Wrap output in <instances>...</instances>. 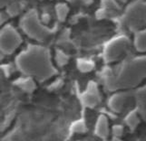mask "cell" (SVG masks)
<instances>
[{
	"instance_id": "1",
	"label": "cell",
	"mask_w": 146,
	"mask_h": 141,
	"mask_svg": "<svg viewBox=\"0 0 146 141\" xmlns=\"http://www.w3.org/2000/svg\"><path fill=\"white\" fill-rule=\"evenodd\" d=\"M16 66L23 74L40 82L56 73L49 49L40 44H28L17 56Z\"/></svg>"
},
{
	"instance_id": "2",
	"label": "cell",
	"mask_w": 146,
	"mask_h": 141,
	"mask_svg": "<svg viewBox=\"0 0 146 141\" xmlns=\"http://www.w3.org/2000/svg\"><path fill=\"white\" fill-rule=\"evenodd\" d=\"M104 84L111 90H123L137 86L146 79V54L135 56L121 63L104 72Z\"/></svg>"
},
{
	"instance_id": "3",
	"label": "cell",
	"mask_w": 146,
	"mask_h": 141,
	"mask_svg": "<svg viewBox=\"0 0 146 141\" xmlns=\"http://www.w3.org/2000/svg\"><path fill=\"white\" fill-rule=\"evenodd\" d=\"M21 31L33 40L39 43L47 40L55 31V28L46 26L40 19L36 9L32 8L25 13L19 20Z\"/></svg>"
},
{
	"instance_id": "4",
	"label": "cell",
	"mask_w": 146,
	"mask_h": 141,
	"mask_svg": "<svg viewBox=\"0 0 146 141\" xmlns=\"http://www.w3.org/2000/svg\"><path fill=\"white\" fill-rule=\"evenodd\" d=\"M122 21L133 33L146 28V0H133L127 4L122 14Z\"/></svg>"
},
{
	"instance_id": "5",
	"label": "cell",
	"mask_w": 146,
	"mask_h": 141,
	"mask_svg": "<svg viewBox=\"0 0 146 141\" xmlns=\"http://www.w3.org/2000/svg\"><path fill=\"white\" fill-rule=\"evenodd\" d=\"M131 44V40L124 34L111 38L105 43L103 51V57L105 63H112L120 61L128 53Z\"/></svg>"
},
{
	"instance_id": "6",
	"label": "cell",
	"mask_w": 146,
	"mask_h": 141,
	"mask_svg": "<svg viewBox=\"0 0 146 141\" xmlns=\"http://www.w3.org/2000/svg\"><path fill=\"white\" fill-rule=\"evenodd\" d=\"M23 39L18 30L11 24H4L0 33V49L4 55H11L20 47Z\"/></svg>"
},
{
	"instance_id": "7",
	"label": "cell",
	"mask_w": 146,
	"mask_h": 141,
	"mask_svg": "<svg viewBox=\"0 0 146 141\" xmlns=\"http://www.w3.org/2000/svg\"><path fill=\"white\" fill-rule=\"evenodd\" d=\"M132 101H134V92L123 90L111 97L109 107L114 112H122Z\"/></svg>"
},
{
	"instance_id": "8",
	"label": "cell",
	"mask_w": 146,
	"mask_h": 141,
	"mask_svg": "<svg viewBox=\"0 0 146 141\" xmlns=\"http://www.w3.org/2000/svg\"><path fill=\"white\" fill-rule=\"evenodd\" d=\"M119 2L117 0H102L101 7L96 13V17L99 19L113 16L120 9Z\"/></svg>"
},
{
	"instance_id": "9",
	"label": "cell",
	"mask_w": 146,
	"mask_h": 141,
	"mask_svg": "<svg viewBox=\"0 0 146 141\" xmlns=\"http://www.w3.org/2000/svg\"><path fill=\"white\" fill-rule=\"evenodd\" d=\"M83 103L89 108H93L99 103L100 95L98 89L94 82H91L86 89V90L83 93Z\"/></svg>"
},
{
	"instance_id": "10",
	"label": "cell",
	"mask_w": 146,
	"mask_h": 141,
	"mask_svg": "<svg viewBox=\"0 0 146 141\" xmlns=\"http://www.w3.org/2000/svg\"><path fill=\"white\" fill-rule=\"evenodd\" d=\"M134 102L137 106L136 110L139 114L146 118V85L134 92Z\"/></svg>"
},
{
	"instance_id": "11",
	"label": "cell",
	"mask_w": 146,
	"mask_h": 141,
	"mask_svg": "<svg viewBox=\"0 0 146 141\" xmlns=\"http://www.w3.org/2000/svg\"><path fill=\"white\" fill-rule=\"evenodd\" d=\"M133 44L137 52L141 53H146V28L133 33Z\"/></svg>"
},
{
	"instance_id": "12",
	"label": "cell",
	"mask_w": 146,
	"mask_h": 141,
	"mask_svg": "<svg viewBox=\"0 0 146 141\" xmlns=\"http://www.w3.org/2000/svg\"><path fill=\"white\" fill-rule=\"evenodd\" d=\"M95 134L100 138H106L109 135V124L107 118L102 115L98 118L95 125Z\"/></svg>"
},
{
	"instance_id": "13",
	"label": "cell",
	"mask_w": 146,
	"mask_h": 141,
	"mask_svg": "<svg viewBox=\"0 0 146 141\" xmlns=\"http://www.w3.org/2000/svg\"><path fill=\"white\" fill-rule=\"evenodd\" d=\"M55 13H56V16L59 21L64 22L69 13V7L64 3H58L55 6Z\"/></svg>"
},
{
	"instance_id": "14",
	"label": "cell",
	"mask_w": 146,
	"mask_h": 141,
	"mask_svg": "<svg viewBox=\"0 0 146 141\" xmlns=\"http://www.w3.org/2000/svg\"><path fill=\"white\" fill-rule=\"evenodd\" d=\"M17 85L21 88L22 90H25L26 92H32L35 89V82L34 80L31 77H26V78H22L19 79L17 82Z\"/></svg>"
},
{
	"instance_id": "15",
	"label": "cell",
	"mask_w": 146,
	"mask_h": 141,
	"mask_svg": "<svg viewBox=\"0 0 146 141\" xmlns=\"http://www.w3.org/2000/svg\"><path fill=\"white\" fill-rule=\"evenodd\" d=\"M139 115L140 114L136 109L129 112L126 117H125V123H126L130 128H135L140 121Z\"/></svg>"
},
{
	"instance_id": "16",
	"label": "cell",
	"mask_w": 146,
	"mask_h": 141,
	"mask_svg": "<svg viewBox=\"0 0 146 141\" xmlns=\"http://www.w3.org/2000/svg\"><path fill=\"white\" fill-rule=\"evenodd\" d=\"M77 66L79 68L80 70H82L84 72H87L92 70L94 67V64L92 61H89V60H78V63H77Z\"/></svg>"
},
{
	"instance_id": "17",
	"label": "cell",
	"mask_w": 146,
	"mask_h": 141,
	"mask_svg": "<svg viewBox=\"0 0 146 141\" xmlns=\"http://www.w3.org/2000/svg\"><path fill=\"white\" fill-rule=\"evenodd\" d=\"M73 128H74V131H75V132H84L85 130V125L84 122L78 121L74 124Z\"/></svg>"
},
{
	"instance_id": "18",
	"label": "cell",
	"mask_w": 146,
	"mask_h": 141,
	"mask_svg": "<svg viewBox=\"0 0 146 141\" xmlns=\"http://www.w3.org/2000/svg\"><path fill=\"white\" fill-rule=\"evenodd\" d=\"M123 131V129L122 128V126H114L113 128V133L115 137H119V136H121Z\"/></svg>"
},
{
	"instance_id": "19",
	"label": "cell",
	"mask_w": 146,
	"mask_h": 141,
	"mask_svg": "<svg viewBox=\"0 0 146 141\" xmlns=\"http://www.w3.org/2000/svg\"><path fill=\"white\" fill-rule=\"evenodd\" d=\"M14 0H1V5L3 6H7V5H11Z\"/></svg>"
}]
</instances>
